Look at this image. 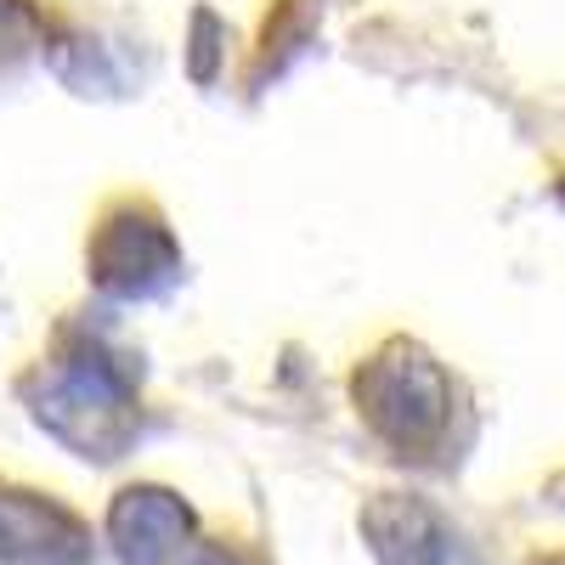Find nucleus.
Wrapping results in <instances>:
<instances>
[{
	"instance_id": "obj_2",
	"label": "nucleus",
	"mask_w": 565,
	"mask_h": 565,
	"mask_svg": "<svg viewBox=\"0 0 565 565\" xmlns=\"http://www.w3.org/2000/svg\"><path fill=\"white\" fill-rule=\"evenodd\" d=\"M351 402L385 447L430 452L447 430V413H452V380L418 340H385L356 367Z\"/></svg>"
},
{
	"instance_id": "obj_5",
	"label": "nucleus",
	"mask_w": 565,
	"mask_h": 565,
	"mask_svg": "<svg viewBox=\"0 0 565 565\" xmlns=\"http://www.w3.org/2000/svg\"><path fill=\"white\" fill-rule=\"evenodd\" d=\"M193 537H199V514L170 487L141 481L108 503V548L119 565H170Z\"/></svg>"
},
{
	"instance_id": "obj_7",
	"label": "nucleus",
	"mask_w": 565,
	"mask_h": 565,
	"mask_svg": "<svg viewBox=\"0 0 565 565\" xmlns=\"http://www.w3.org/2000/svg\"><path fill=\"white\" fill-rule=\"evenodd\" d=\"M193 565H249V559H244V554H232V548H204Z\"/></svg>"
},
{
	"instance_id": "obj_3",
	"label": "nucleus",
	"mask_w": 565,
	"mask_h": 565,
	"mask_svg": "<svg viewBox=\"0 0 565 565\" xmlns=\"http://www.w3.org/2000/svg\"><path fill=\"white\" fill-rule=\"evenodd\" d=\"M90 277L114 300H159L181 277V249L148 204H119L90 238Z\"/></svg>"
},
{
	"instance_id": "obj_6",
	"label": "nucleus",
	"mask_w": 565,
	"mask_h": 565,
	"mask_svg": "<svg viewBox=\"0 0 565 565\" xmlns=\"http://www.w3.org/2000/svg\"><path fill=\"white\" fill-rule=\"evenodd\" d=\"M90 532L45 492L0 487V565H85Z\"/></svg>"
},
{
	"instance_id": "obj_4",
	"label": "nucleus",
	"mask_w": 565,
	"mask_h": 565,
	"mask_svg": "<svg viewBox=\"0 0 565 565\" xmlns=\"http://www.w3.org/2000/svg\"><path fill=\"white\" fill-rule=\"evenodd\" d=\"M362 537L380 565H481L469 543L436 503L413 492H385L362 509Z\"/></svg>"
},
{
	"instance_id": "obj_1",
	"label": "nucleus",
	"mask_w": 565,
	"mask_h": 565,
	"mask_svg": "<svg viewBox=\"0 0 565 565\" xmlns=\"http://www.w3.org/2000/svg\"><path fill=\"white\" fill-rule=\"evenodd\" d=\"M29 413L63 447L97 463L125 458L130 441L141 436V407L130 380L103 356H79V351L68 362H52L40 380H29Z\"/></svg>"
}]
</instances>
